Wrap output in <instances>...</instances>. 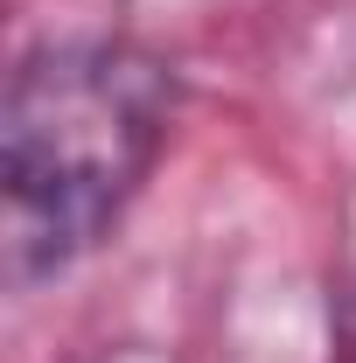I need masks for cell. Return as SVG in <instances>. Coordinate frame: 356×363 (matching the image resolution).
<instances>
[{
  "label": "cell",
  "instance_id": "cell-1",
  "mask_svg": "<svg viewBox=\"0 0 356 363\" xmlns=\"http://www.w3.org/2000/svg\"><path fill=\"white\" fill-rule=\"evenodd\" d=\"M175 126V70L133 43L21 56L0 105V259L28 286L91 252Z\"/></svg>",
  "mask_w": 356,
  "mask_h": 363
}]
</instances>
